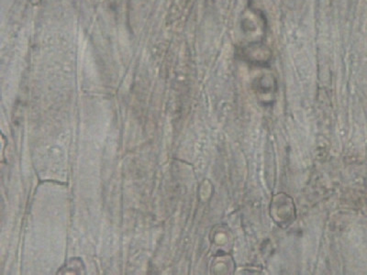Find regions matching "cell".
Here are the masks:
<instances>
[{"mask_svg": "<svg viewBox=\"0 0 367 275\" xmlns=\"http://www.w3.org/2000/svg\"><path fill=\"white\" fill-rule=\"evenodd\" d=\"M295 206L290 196L280 193L273 198L271 204V215L273 220L283 228L290 226L295 220Z\"/></svg>", "mask_w": 367, "mask_h": 275, "instance_id": "1", "label": "cell"}]
</instances>
